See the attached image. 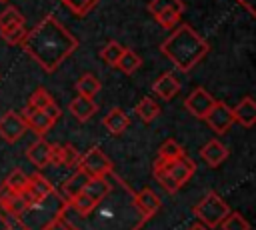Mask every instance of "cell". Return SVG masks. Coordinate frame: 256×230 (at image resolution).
<instances>
[{
	"label": "cell",
	"instance_id": "cell-1",
	"mask_svg": "<svg viewBox=\"0 0 256 230\" xmlns=\"http://www.w3.org/2000/svg\"><path fill=\"white\" fill-rule=\"evenodd\" d=\"M110 176V190L94 204L86 216L64 212V220L72 230H140L144 216L134 204V190L114 172Z\"/></svg>",
	"mask_w": 256,
	"mask_h": 230
},
{
	"label": "cell",
	"instance_id": "cell-2",
	"mask_svg": "<svg viewBox=\"0 0 256 230\" xmlns=\"http://www.w3.org/2000/svg\"><path fill=\"white\" fill-rule=\"evenodd\" d=\"M20 48L42 70L56 72L60 64L76 52L78 40L64 24H60L52 14H48L32 30H26Z\"/></svg>",
	"mask_w": 256,
	"mask_h": 230
},
{
	"label": "cell",
	"instance_id": "cell-3",
	"mask_svg": "<svg viewBox=\"0 0 256 230\" xmlns=\"http://www.w3.org/2000/svg\"><path fill=\"white\" fill-rule=\"evenodd\" d=\"M160 52L182 72L192 70L208 52V42L188 24L176 26V30L160 44Z\"/></svg>",
	"mask_w": 256,
	"mask_h": 230
},
{
	"label": "cell",
	"instance_id": "cell-4",
	"mask_svg": "<svg viewBox=\"0 0 256 230\" xmlns=\"http://www.w3.org/2000/svg\"><path fill=\"white\" fill-rule=\"evenodd\" d=\"M68 208V200L54 188L50 194L26 204V208L16 216V224L22 230H46L54 220L62 218Z\"/></svg>",
	"mask_w": 256,
	"mask_h": 230
},
{
	"label": "cell",
	"instance_id": "cell-5",
	"mask_svg": "<svg viewBox=\"0 0 256 230\" xmlns=\"http://www.w3.org/2000/svg\"><path fill=\"white\" fill-rule=\"evenodd\" d=\"M194 172H196V164L186 154H182L178 158H170V160L156 158L154 168H152L156 182L170 194L178 192L194 176Z\"/></svg>",
	"mask_w": 256,
	"mask_h": 230
},
{
	"label": "cell",
	"instance_id": "cell-6",
	"mask_svg": "<svg viewBox=\"0 0 256 230\" xmlns=\"http://www.w3.org/2000/svg\"><path fill=\"white\" fill-rule=\"evenodd\" d=\"M230 212V206L224 202V198H220L216 192H208L196 206H194V216L204 224L208 226L210 230L212 228H218L220 222L228 216Z\"/></svg>",
	"mask_w": 256,
	"mask_h": 230
},
{
	"label": "cell",
	"instance_id": "cell-7",
	"mask_svg": "<svg viewBox=\"0 0 256 230\" xmlns=\"http://www.w3.org/2000/svg\"><path fill=\"white\" fill-rule=\"evenodd\" d=\"M78 168L84 170L88 176L94 178V176H106V174H110L114 170V164H112V160L98 146H92L84 154H80Z\"/></svg>",
	"mask_w": 256,
	"mask_h": 230
},
{
	"label": "cell",
	"instance_id": "cell-8",
	"mask_svg": "<svg viewBox=\"0 0 256 230\" xmlns=\"http://www.w3.org/2000/svg\"><path fill=\"white\" fill-rule=\"evenodd\" d=\"M214 104H216V98H214L206 88H202V86L194 88V90L186 96V100H184V108H186L194 118H198V120H204L206 114L210 112V108H212Z\"/></svg>",
	"mask_w": 256,
	"mask_h": 230
},
{
	"label": "cell",
	"instance_id": "cell-9",
	"mask_svg": "<svg viewBox=\"0 0 256 230\" xmlns=\"http://www.w3.org/2000/svg\"><path fill=\"white\" fill-rule=\"evenodd\" d=\"M26 130H28V126L18 112L8 110L0 116V138L6 144H14L16 140H20Z\"/></svg>",
	"mask_w": 256,
	"mask_h": 230
},
{
	"label": "cell",
	"instance_id": "cell-10",
	"mask_svg": "<svg viewBox=\"0 0 256 230\" xmlns=\"http://www.w3.org/2000/svg\"><path fill=\"white\" fill-rule=\"evenodd\" d=\"M206 124L216 132V134H224L230 130V126L234 124V116H232V108L226 106L224 102H218L210 108V112L206 114Z\"/></svg>",
	"mask_w": 256,
	"mask_h": 230
},
{
	"label": "cell",
	"instance_id": "cell-11",
	"mask_svg": "<svg viewBox=\"0 0 256 230\" xmlns=\"http://www.w3.org/2000/svg\"><path fill=\"white\" fill-rule=\"evenodd\" d=\"M134 204H136V208L140 210V214L144 216V220H150V218L160 210V206H162L160 198H158V196L154 194V190H150V188H142V190L134 192Z\"/></svg>",
	"mask_w": 256,
	"mask_h": 230
},
{
	"label": "cell",
	"instance_id": "cell-12",
	"mask_svg": "<svg viewBox=\"0 0 256 230\" xmlns=\"http://www.w3.org/2000/svg\"><path fill=\"white\" fill-rule=\"evenodd\" d=\"M20 116L24 118L26 126H28L30 130H34L38 136H44V134H46V132H50V130H52V126H54V120H50L42 110H32L30 106L22 108Z\"/></svg>",
	"mask_w": 256,
	"mask_h": 230
},
{
	"label": "cell",
	"instance_id": "cell-13",
	"mask_svg": "<svg viewBox=\"0 0 256 230\" xmlns=\"http://www.w3.org/2000/svg\"><path fill=\"white\" fill-rule=\"evenodd\" d=\"M200 158L206 162V166L218 168V166L228 158V148H226L220 140L212 138V140H208V142L200 148Z\"/></svg>",
	"mask_w": 256,
	"mask_h": 230
},
{
	"label": "cell",
	"instance_id": "cell-14",
	"mask_svg": "<svg viewBox=\"0 0 256 230\" xmlns=\"http://www.w3.org/2000/svg\"><path fill=\"white\" fill-rule=\"evenodd\" d=\"M50 154H52V144L48 140H44L42 136L26 148V158L36 168H46L50 164Z\"/></svg>",
	"mask_w": 256,
	"mask_h": 230
},
{
	"label": "cell",
	"instance_id": "cell-15",
	"mask_svg": "<svg viewBox=\"0 0 256 230\" xmlns=\"http://www.w3.org/2000/svg\"><path fill=\"white\" fill-rule=\"evenodd\" d=\"M80 152L72 144H52V154H50V164H58L64 168H74L78 166Z\"/></svg>",
	"mask_w": 256,
	"mask_h": 230
},
{
	"label": "cell",
	"instance_id": "cell-16",
	"mask_svg": "<svg viewBox=\"0 0 256 230\" xmlns=\"http://www.w3.org/2000/svg\"><path fill=\"white\" fill-rule=\"evenodd\" d=\"M152 92H154L156 96H160L162 100H172V98L180 92V82H178L176 74H174V72H164L160 78L154 80Z\"/></svg>",
	"mask_w": 256,
	"mask_h": 230
},
{
	"label": "cell",
	"instance_id": "cell-17",
	"mask_svg": "<svg viewBox=\"0 0 256 230\" xmlns=\"http://www.w3.org/2000/svg\"><path fill=\"white\" fill-rule=\"evenodd\" d=\"M232 116H234V122H238L240 126L252 128L254 122H256V102H254L250 96L242 98V100L232 108Z\"/></svg>",
	"mask_w": 256,
	"mask_h": 230
},
{
	"label": "cell",
	"instance_id": "cell-18",
	"mask_svg": "<svg viewBox=\"0 0 256 230\" xmlns=\"http://www.w3.org/2000/svg\"><path fill=\"white\" fill-rule=\"evenodd\" d=\"M68 110L70 114L78 120V122H86L90 120L96 110H98V104L94 102V98H86V96H76L70 104H68Z\"/></svg>",
	"mask_w": 256,
	"mask_h": 230
},
{
	"label": "cell",
	"instance_id": "cell-19",
	"mask_svg": "<svg viewBox=\"0 0 256 230\" xmlns=\"http://www.w3.org/2000/svg\"><path fill=\"white\" fill-rule=\"evenodd\" d=\"M102 124L106 126V130H108L110 134L118 136V134H122V132L130 126V118H128V114H126L122 108H112V110L102 118Z\"/></svg>",
	"mask_w": 256,
	"mask_h": 230
},
{
	"label": "cell",
	"instance_id": "cell-20",
	"mask_svg": "<svg viewBox=\"0 0 256 230\" xmlns=\"http://www.w3.org/2000/svg\"><path fill=\"white\" fill-rule=\"evenodd\" d=\"M90 178H92V176H88L84 170H80V168H78V170H76V172H74V174H72V176H70V178L60 186V190H58V192H60L66 200H72L74 196H78V194L82 192V188L86 186V182H88Z\"/></svg>",
	"mask_w": 256,
	"mask_h": 230
},
{
	"label": "cell",
	"instance_id": "cell-21",
	"mask_svg": "<svg viewBox=\"0 0 256 230\" xmlns=\"http://www.w3.org/2000/svg\"><path fill=\"white\" fill-rule=\"evenodd\" d=\"M74 88H76V92H78V96H86V98H94L98 92H100V88H102V84H100V80L92 74V72H86V74H82L78 80H76V84H74Z\"/></svg>",
	"mask_w": 256,
	"mask_h": 230
},
{
	"label": "cell",
	"instance_id": "cell-22",
	"mask_svg": "<svg viewBox=\"0 0 256 230\" xmlns=\"http://www.w3.org/2000/svg\"><path fill=\"white\" fill-rule=\"evenodd\" d=\"M140 64H142L140 56H138L134 50L124 48L122 54H120V58H118V62H116V68L122 70L124 74H134V72L140 68Z\"/></svg>",
	"mask_w": 256,
	"mask_h": 230
},
{
	"label": "cell",
	"instance_id": "cell-23",
	"mask_svg": "<svg viewBox=\"0 0 256 230\" xmlns=\"http://www.w3.org/2000/svg\"><path fill=\"white\" fill-rule=\"evenodd\" d=\"M136 114H138V118L142 120V122H152L154 118H158V114H160V106L152 100V98H148V96H144L138 104H136Z\"/></svg>",
	"mask_w": 256,
	"mask_h": 230
},
{
	"label": "cell",
	"instance_id": "cell-24",
	"mask_svg": "<svg viewBox=\"0 0 256 230\" xmlns=\"http://www.w3.org/2000/svg\"><path fill=\"white\" fill-rule=\"evenodd\" d=\"M24 22H26V18L16 6H6L0 12V30L10 28V26H18V24H24Z\"/></svg>",
	"mask_w": 256,
	"mask_h": 230
},
{
	"label": "cell",
	"instance_id": "cell-25",
	"mask_svg": "<svg viewBox=\"0 0 256 230\" xmlns=\"http://www.w3.org/2000/svg\"><path fill=\"white\" fill-rule=\"evenodd\" d=\"M52 102H54L52 94H50L46 88H42V86H38V88L30 94V98H28V106H30L32 110H42V108H46V106L52 104Z\"/></svg>",
	"mask_w": 256,
	"mask_h": 230
},
{
	"label": "cell",
	"instance_id": "cell-26",
	"mask_svg": "<svg viewBox=\"0 0 256 230\" xmlns=\"http://www.w3.org/2000/svg\"><path fill=\"white\" fill-rule=\"evenodd\" d=\"M122 50H124V46H122L120 42L112 40V42H108V44L100 50V58H102L104 64H108V66H116V62H118Z\"/></svg>",
	"mask_w": 256,
	"mask_h": 230
},
{
	"label": "cell",
	"instance_id": "cell-27",
	"mask_svg": "<svg viewBox=\"0 0 256 230\" xmlns=\"http://www.w3.org/2000/svg\"><path fill=\"white\" fill-rule=\"evenodd\" d=\"M220 228H222V230H250V222H248L242 214L230 210L228 216L220 222Z\"/></svg>",
	"mask_w": 256,
	"mask_h": 230
},
{
	"label": "cell",
	"instance_id": "cell-28",
	"mask_svg": "<svg viewBox=\"0 0 256 230\" xmlns=\"http://www.w3.org/2000/svg\"><path fill=\"white\" fill-rule=\"evenodd\" d=\"M28 180H30V176L24 174L22 170H12V172L6 176L4 184H6L10 190H14V192H24V190L28 188Z\"/></svg>",
	"mask_w": 256,
	"mask_h": 230
},
{
	"label": "cell",
	"instance_id": "cell-29",
	"mask_svg": "<svg viewBox=\"0 0 256 230\" xmlns=\"http://www.w3.org/2000/svg\"><path fill=\"white\" fill-rule=\"evenodd\" d=\"M154 20H156L162 28L172 30V28H176L178 22H180V12H176V10H172V8H166V10L156 12V14H154Z\"/></svg>",
	"mask_w": 256,
	"mask_h": 230
},
{
	"label": "cell",
	"instance_id": "cell-30",
	"mask_svg": "<svg viewBox=\"0 0 256 230\" xmlns=\"http://www.w3.org/2000/svg\"><path fill=\"white\" fill-rule=\"evenodd\" d=\"M24 34H26V28H24V24H18V26H10V28H4V30H0V36H2V40H4L6 44H10V46H20V42H22Z\"/></svg>",
	"mask_w": 256,
	"mask_h": 230
},
{
	"label": "cell",
	"instance_id": "cell-31",
	"mask_svg": "<svg viewBox=\"0 0 256 230\" xmlns=\"http://www.w3.org/2000/svg\"><path fill=\"white\" fill-rule=\"evenodd\" d=\"M184 154V146L180 142H176L174 138H168L160 150H158V158H164V160H170V158H178Z\"/></svg>",
	"mask_w": 256,
	"mask_h": 230
},
{
	"label": "cell",
	"instance_id": "cell-32",
	"mask_svg": "<svg viewBox=\"0 0 256 230\" xmlns=\"http://www.w3.org/2000/svg\"><path fill=\"white\" fill-rule=\"evenodd\" d=\"M166 8H172V10H176V12H184V8H186V4L182 2V0H150V4H148V12L154 16L156 12H160V10H166Z\"/></svg>",
	"mask_w": 256,
	"mask_h": 230
},
{
	"label": "cell",
	"instance_id": "cell-33",
	"mask_svg": "<svg viewBox=\"0 0 256 230\" xmlns=\"http://www.w3.org/2000/svg\"><path fill=\"white\" fill-rule=\"evenodd\" d=\"M28 188H30L34 194H38V196H46V194H50V192L54 190L52 182H48V178H44L42 174H34V176L28 180Z\"/></svg>",
	"mask_w": 256,
	"mask_h": 230
},
{
	"label": "cell",
	"instance_id": "cell-34",
	"mask_svg": "<svg viewBox=\"0 0 256 230\" xmlns=\"http://www.w3.org/2000/svg\"><path fill=\"white\" fill-rule=\"evenodd\" d=\"M64 6H68L76 16H86L94 6H96V2L98 0H60Z\"/></svg>",
	"mask_w": 256,
	"mask_h": 230
},
{
	"label": "cell",
	"instance_id": "cell-35",
	"mask_svg": "<svg viewBox=\"0 0 256 230\" xmlns=\"http://www.w3.org/2000/svg\"><path fill=\"white\" fill-rule=\"evenodd\" d=\"M42 112H44L50 120H54V122H56V120L60 118V114H62V110L58 108V104H56V102H52V104H48L46 108H42Z\"/></svg>",
	"mask_w": 256,
	"mask_h": 230
},
{
	"label": "cell",
	"instance_id": "cell-36",
	"mask_svg": "<svg viewBox=\"0 0 256 230\" xmlns=\"http://www.w3.org/2000/svg\"><path fill=\"white\" fill-rule=\"evenodd\" d=\"M242 8H246V12L250 16H256V0H236Z\"/></svg>",
	"mask_w": 256,
	"mask_h": 230
},
{
	"label": "cell",
	"instance_id": "cell-37",
	"mask_svg": "<svg viewBox=\"0 0 256 230\" xmlns=\"http://www.w3.org/2000/svg\"><path fill=\"white\" fill-rule=\"evenodd\" d=\"M46 230H72V228L68 226V222H66L64 218H58V220H54Z\"/></svg>",
	"mask_w": 256,
	"mask_h": 230
},
{
	"label": "cell",
	"instance_id": "cell-38",
	"mask_svg": "<svg viewBox=\"0 0 256 230\" xmlns=\"http://www.w3.org/2000/svg\"><path fill=\"white\" fill-rule=\"evenodd\" d=\"M0 230H12V220L0 210Z\"/></svg>",
	"mask_w": 256,
	"mask_h": 230
},
{
	"label": "cell",
	"instance_id": "cell-39",
	"mask_svg": "<svg viewBox=\"0 0 256 230\" xmlns=\"http://www.w3.org/2000/svg\"><path fill=\"white\" fill-rule=\"evenodd\" d=\"M188 230H210V228H208V226H204L202 222H198V224H192Z\"/></svg>",
	"mask_w": 256,
	"mask_h": 230
},
{
	"label": "cell",
	"instance_id": "cell-40",
	"mask_svg": "<svg viewBox=\"0 0 256 230\" xmlns=\"http://www.w3.org/2000/svg\"><path fill=\"white\" fill-rule=\"evenodd\" d=\"M0 2H8V0H0Z\"/></svg>",
	"mask_w": 256,
	"mask_h": 230
}]
</instances>
